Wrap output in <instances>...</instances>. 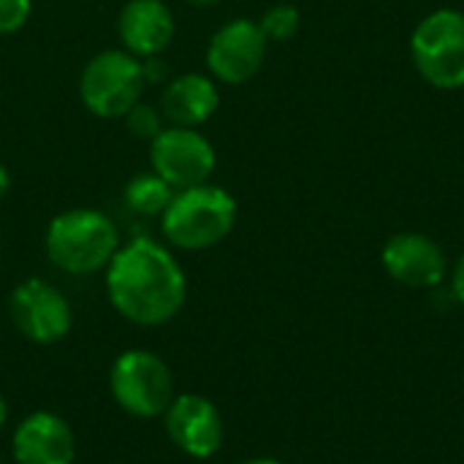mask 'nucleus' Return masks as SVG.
I'll return each mask as SVG.
<instances>
[{
    "instance_id": "nucleus-14",
    "label": "nucleus",
    "mask_w": 464,
    "mask_h": 464,
    "mask_svg": "<svg viewBox=\"0 0 464 464\" xmlns=\"http://www.w3.org/2000/svg\"><path fill=\"white\" fill-rule=\"evenodd\" d=\"M220 106V92L215 79L204 73H182L166 82L160 95L163 120L179 128H198L204 125Z\"/></svg>"
},
{
    "instance_id": "nucleus-20",
    "label": "nucleus",
    "mask_w": 464,
    "mask_h": 464,
    "mask_svg": "<svg viewBox=\"0 0 464 464\" xmlns=\"http://www.w3.org/2000/svg\"><path fill=\"white\" fill-rule=\"evenodd\" d=\"M451 296L464 304V256L457 261V266H454V275H451Z\"/></svg>"
},
{
    "instance_id": "nucleus-10",
    "label": "nucleus",
    "mask_w": 464,
    "mask_h": 464,
    "mask_svg": "<svg viewBox=\"0 0 464 464\" xmlns=\"http://www.w3.org/2000/svg\"><path fill=\"white\" fill-rule=\"evenodd\" d=\"M169 440L193 459H209L220 451L226 427L218 405L201 394H177L163 413Z\"/></svg>"
},
{
    "instance_id": "nucleus-21",
    "label": "nucleus",
    "mask_w": 464,
    "mask_h": 464,
    "mask_svg": "<svg viewBox=\"0 0 464 464\" xmlns=\"http://www.w3.org/2000/svg\"><path fill=\"white\" fill-rule=\"evenodd\" d=\"M8 188H11V174H8V169H5V166L0 163V201L5 198Z\"/></svg>"
},
{
    "instance_id": "nucleus-1",
    "label": "nucleus",
    "mask_w": 464,
    "mask_h": 464,
    "mask_svg": "<svg viewBox=\"0 0 464 464\" xmlns=\"http://www.w3.org/2000/svg\"><path fill=\"white\" fill-rule=\"evenodd\" d=\"M106 296L128 324L163 326L185 307L188 277L166 245L136 237L106 266Z\"/></svg>"
},
{
    "instance_id": "nucleus-16",
    "label": "nucleus",
    "mask_w": 464,
    "mask_h": 464,
    "mask_svg": "<svg viewBox=\"0 0 464 464\" xmlns=\"http://www.w3.org/2000/svg\"><path fill=\"white\" fill-rule=\"evenodd\" d=\"M299 24H302L299 8H294L288 3H277L272 8H266L264 16L258 19L261 33L266 35V41H275V44L291 41L299 33Z\"/></svg>"
},
{
    "instance_id": "nucleus-18",
    "label": "nucleus",
    "mask_w": 464,
    "mask_h": 464,
    "mask_svg": "<svg viewBox=\"0 0 464 464\" xmlns=\"http://www.w3.org/2000/svg\"><path fill=\"white\" fill-rule=\"evenodd\" d=\"M33 0H0V35L22 30L30 19Z\"/></svg>"
},
{
    "instance_id": "nucleus-2",
    "label": "nucleus",
    "mask_w": 464,
    "mask_h": 464,
    "mask_svg": "<svg viewBox=\"0 0 464 464\" xmlns=\"http://www.w3.org/2000/svg\"><path fill=\"white\" fill-rule=\"evenodd\" d=\"M44 247L49 261L73 277L95 275L111 264L120 250V231L101 209H65L46 226Z\"/></svg>"
},
{
    "instance_id": "nucleus-15",
    "label": "nucleus",
    "mask_w": 464,
    "mask_h": 464,
    "mask_svg": "<svg viewBox=\"0 0 464 464\" xmlns=\"http://www.w3.org/2000/svg\"><path fill=\"white\" fill-rule=\"evenodd\" d=\"M174 193L177 190L163 177H158L155 171H144V174L133 177L125 185L122 198H125V207L130 212H136L141 218H155V215L166 212V207L171 204Z\"/></svg>"
},
{
    "instance_id": "nucleus-22",
    "label": "nucleus",
    "mask_w": 464,
    "mask_h": 464,
    "mask_svg": "<svg viewBox=\"0 0 464 464\" xmlns=\"http://www.w3.org/2000/svg\"><path fill=\"white\" fill-rule=\"evenodd\" d=\"M5 419H8V402H5V397L0 394V430H3V424H5Z\"/></svg>"
},
{
    "instance_id": "nucleus-17",
    "label": "nucleus",
    "mask_w": 464,
    "mask_h": 464,
    "mask_svg": "<svg viewBox=\"0 0 464 464\" xmlns=\"http://www.w3.org/2000/svg\"><path fill=\"white\" fill-rule=\"evenodd\" d=\"M122 120H125V128H128L136 139H144V141H152V139L160 136V130L166 128L163 111H158L155 106L141 103V101H139L133 109H128V114H125Z\"/></svg>"
},
{
    "instance_id": "nucleus-23",
    "label": "nucleus",
    "mask_w": 464,
    "mask_h": 464,
    "mask_svg": "<svg viewBox=\"0 0 464 464\" xmlns=\"http://www.w3.org/2000/svg\"><path fill=\"white\" fill-rule=\"evenodd\" d=\"M242 464H283V462H277V459H247V462H242Z\"/></svg>"
},
{
    "instance_id": "nucleus-6",
    "label": "nucleus",
    "mask_w": 464,
    "mask_h": 464,
    "mask_svg": "<svg viewBox=\"0 0 464 464\" xmlns=\"http://www.w3.org/2000/svg\"><path fill=\"white\" fill-rule=\"evenodd\" d=\"M411 57L432 87H464V11L440 8L424 16L411 35Z\"/></svg>"
},
{
    "instance_id": "nucleus-3",
    "label": "nucleus",
    "mask_w": 464,
    "mask_h": 464,
    "mask_svg": "<svg viewBox=\"0 0 464 464\" xmlns=\"http://www.w3.org/2000/svg\"><path fill=\"white\" fill-rule=\"evenodd\" d=\"M237 226V201L218 185H196L177 190L160 215L163 237L177 250H209L220 245Z\"/></svg>"
},
{
    "instance_id": "nucleus-4",
    "label": "nucleus",
    "mask_w": 464,
    "mask_h": 464,
    "mask_svg": "<svg viewBox=\"0 0 464 464\" xmlns=\"http://www.w3.org/2000/svg\"><path fill=\"white\" fill-rule=\"evenodd\" d=\"M109 392L111 400L133 419H158L177 397L171 367L147 348L122 351L111 362Z\"/></svg>"
},
{
    "instance_id": "nucleus-13",
    "label": "nucleus",
    "mask_w": 464,
    "mask_h": 464,
    "mask_svg": "<svg viewBox=\"0 0 464 464\" xmlns=\"http://www.w3.org/2000/svg\"><path fill=\"white\" fill-rule=\"evenodd\" d=\"M174 14L163 0H128L117 19L125 52L139 60L160 57L174 41Z\"/></svg>"
},
{
    "instance_id": "nucleus-7",
    "label": "nucleus",
    "mask_w": 464,
    "mask_h": 464,
    "mask_svg": "<svg viewBox=\"0 0 464 464\" xmlns=\"http://www.w3.org/2000/svg\"><path fill=\"white\" fill-rule=\"evenodd\" d=\"M8 315L16 332L35 345H54L65 340L73 326L71 302L57 285L41 277H30L11 291Z\"/></svg>"
},
{
    "instance_id": "nucleus-24",
    "label": "nucleus",
    "mask_w": 464,
    "mask_h": 464,
    "mask_svg": "<svg viewBox=\"0 0 464 464\" xmlns=\"http://www.w3.org/2000/svg\"><path fill=\"white\" fill-rule=\"evenodd\" d=\"M188 3H193V5H215L220 0H188Z\"/></svg>"
},
{
    "instance_id": "nucleus-5",
    "label": "nucleus",
    "mask_w": 464,
    "mask_h": 464,
    "mask_svg": "<svg viewBox=\"0 0 464 464\" xmlns=\"http://www.w3.org/2000/svg\"><path fill=\"white\" fill-rule=\"evenodd\" d=\"M147 82L141 60L125 49L98 52L82 71L79 98L101 120H122L141 101Z\"/></svg>"
},
{
    "instance_id": "nucleus-12",
    "label": "nucleus",
    "mask_w": 464,
    "mask_h": 464,
    "mask_svg": "<svg viewBox=\"0 0 464 464\" xmlns=\"http://www.w3.org/2000/svg\"><path fill=\"white\" fill-rule=\"evenodd\" d=\"M11 457L16 464H73V430L57 413L35 411L16 424L11 438Z\"/></svg>"
},
{
    "instance_id": "nucleus-11",
    "label": "nucleus",
    "mask_w": 464,
    "mask_h": 464,
    "mask_svg": "<svg viewBox=\"0 0 464 464\" xmlns=\"http://www.w3.org/2000/svg\"><path fill=\"white\" fill-rule=\"evenodd\" d=\"M381 258L386 272L408 288H438L449 272L443 247L435 239L413 231L394 234L383 245Z\"/></svg>"
},
{
    "instance_id": "nucleus-19",
    "label": "nucleus",
    "mask_w": 464,
    "mask_h": 464,
    "mask_svg": "<svg viewBox=\"0 0 464 464\" xmlns=\"http://www.w3.org/2000/svg\"><path fill=\"white\" fill-rule=\"evenodd\" d=\"M141 68H144V82L150 84H160V82H166V63L160 60V57H147L144 63H141Z\"/></svg>"
},
{
    "instance_id": "nucleus-9",
    "label": "nucleus",
    "mask_w": 464,
    "mask_h": 464,
    "mask_svg": "<svg viewBox=\"0 0 464 464\" xmlns=\"http://www.w3.org/2000/svg\"><path fill=\"white\" fill-rule=\"evenodd\" d=\"M269 41L253 19H231L226 22L207 46V68L212 79L223 84H245L250 82L266 60Z\"/></svg>"
},
{
    "instance_id": "nucleus-8",
    "label": "nucleus",
    "mask_w": 464,
    "mask_h": 464,
    "mask_svg": "<svg viewBox=\"0 0 464 464\" xmlns=\"http://www.w3.org/2000/svg\"><path fill=\"white\" fill-rule=\"evenodd\" d=\"M150 163L152 171L163 177L174 190H188L204 185L212 177L218 152L196 128L169 125L150 141Z\"/></svg>"
}]
</instances>
